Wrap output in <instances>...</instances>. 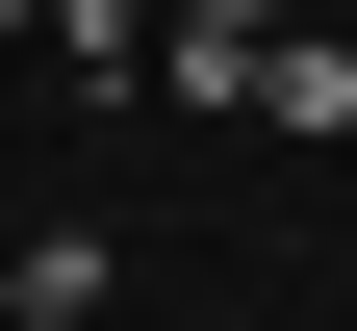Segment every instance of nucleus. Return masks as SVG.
I'll use <instances>...</instances> for the list:
<instances>
[{
  "mask_svg": "<svg viewBox=\"0 0 357 331\" xmlns=\"http://www.w3.org/2000/svg\"><path fill=\"white\" fill-rule=\"evenodd\" d=\"M178 52H281V0H178Z\"/></svg>",
  "mask_w": 357,
  "mask_h": 331,
  "instance_id": "obj_1",
  "label": "nucleus"
}]
</instances>
